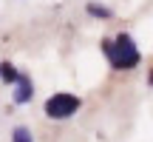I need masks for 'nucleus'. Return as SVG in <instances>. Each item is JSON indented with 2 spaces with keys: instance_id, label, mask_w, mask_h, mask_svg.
I'll use <instances>...</instances> for the list:
<instances>
[{
  "instance_id": "f257e3e1",
  "label": "nucleus",
  "mask_w": 153,
  "mask_h": 142,
  "mask_svg": "<svg viewBox=\"0 0 153 142\" xmlns=\"http://www.w3.org/2000/svg\"><path fill=\"white\" fill-rule=\"evenodd\" d=\"M102 51H105V57L111 60L114 68H133V66H139V51H136V46H133V40L128 37V34H119L116 40H105Z\"/></svg>"
},
{
  "instance_id": "f03ea898",
  "label": "nucleus",
  "mask_w": 153,
  "mask_h": 142,
  "mask_svg": "<svg viewBox=\"0 0 153 142\" xmlns=\"http://www.w3.org/2000/svg\"><path fill=\"white\" fill-rule=\"evenodd\" d=\"M79 97H74V94H54V97L45 99V114L51 117V120H65V117H71L79 111Z\"/></svg>"
},
{
  "instance_id": "7ed1b4c3",
  "label": "nucleus",
  "mask_w": 153,
  "mask_h": 142,
  "mask_svg": "<svg viewBox=\"0 0 153 142\" xmlns=\"http://www.w3.org/2000/svg\"><path fill=\"white\" fill-rule=\"evenodd\" d=\"M31 80H26V77H20V80H17V91H14V99L17 102H28V99H31Z\"/></svg>"
},
{
  "instance_id": "20e7f679",
  "label": "nucleus",
  "mask_w": 153,
  "mask_h": 142,
  "mask_svg": "<svg viewBox=\"0 0 153 142\" xmlns=\"http://www.w3.org/2000/svg\"><path fill=\"white\" fill-rule=\"evenodd\" d=\"M0 74H3V80H9V82H17V80H20V74H17L9 63H3V66H0Z\"/></svg>"
},
{
  "instance_id": "39448f33",
  "label": "nucleus",
  "mask_w": 153,
  "mask_h": 142,
  "mask_svg": "<svg viewBox=\"0 0 153 142\" xmlns=\"http://www.w3.org/2000/svg\"><path fill=\"white\" fill-rule=\"evenodd\" d=\"M14 142H31V134L26 131V128H14V137H11Z\"/></svg>"
},
{
  "instance_id": "423d86ee",
  "label": "nucleus",
  "mask_w": 153,
  "mask_h": 142,
  "mask_svg": "<svg viewBox=\"0 0 153 142\" xmlns=\"http://www.w3.org/2000/svg\"><path fill=\"white\" fill-rule=\"evenodd\" d=\"M88 11H91V14H99V17H111V11L105 9V6H97V3L88 6Z\"/></svg>"
},
{
  "instance_id": "0eeeda50",
  "label": "nucleus",
  "mask_w": 153,
  "mask_h": 142,
  "mask_svg": "<svg viewBox=\"0 0 153 142\" xmlns=\"http://www.w3.org/2000/svg\"><path fill=\"white\" fill-rule=\"evenodd\" d=\"M150 82H153V74H150Z\"/></svg>"
}]
</instances>
